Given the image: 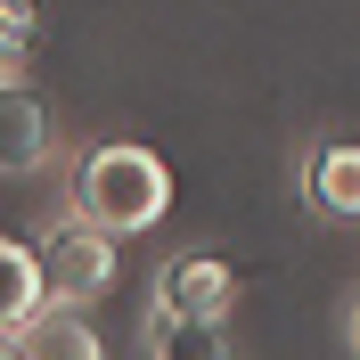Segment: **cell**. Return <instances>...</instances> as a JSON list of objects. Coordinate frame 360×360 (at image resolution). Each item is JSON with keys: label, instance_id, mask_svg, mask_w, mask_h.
<instances>
[{"label": "cell", "instance_id": "6da1fadb", "mask_svg": "<svg viewBox=\"0 0 360 360\" xmlns=\"http://www.w3.org/2000/svg\"><path fill=\"white\" fill-rule=\"evenodd\" d=\"M164 205H172V172H164L148 148H131V139L90 148V156L74 164V221L107 229V238H123V229H156Z\"/></svg>", "mask_w": 360, "mask_h": 360}, {"label": "cell", "instance_id": "7a4b0ae2", "mask_svg": "<svg viewBox=\"0 0 360 360\" xmlns=\"http://www.w3.org/2000/svg\"><path fill=\"white\" fill-rule=\"evenodd\" d=\"M33 278H41V303H90L115 287V238L90 221H58L33 254Z\"/></svg>", "mask_w": 360, "mask_h": 360}, {"label": "cell", "instance_id": "3957f363", "mask_svg": "<svg viewBox=\"0 0 360 360\" xmlns=\"http://www.w3.org/2000/svg\"><path fill=\"white\" fill-rule=\"evenodd\" d=\"M229 303H238V278L213 254H180L156 278V311H172V319H229Z\"/></svg>", "mask_w": 360, "mask_h": 360}, {"label": "cell", "instance_id": "277c9868", "mask_svg": "<svg viewBox=\"0 0 360 360\" xmlns=\"http://www.w3.org/2000/svg\"><path fill=\"white\" fill-rule=\"evenodd\" d=\"M58 156V123L17 74H0V172H41Z\"/></svg>", "mask_w": 360, "mask_h": 360}, {"label": "cell", "instance_id": "5b68a950", "mask_svg": "<svg viewBox=\"0 0 360 360\" xmlns=\"http://www.w3.org/2000/svg\"><path fill=\"white\" fill-rule=\"evenodd\" d=\"M311 205L328 213V221H352L360 213V156L344 148V139H319L311 148Z\"/></svg>", "mask_w": 360, "mask_h": 360}, {"label": "cell", "instance_id": "8992f818", "mask_svg": "<svg viewBox=\"0 0 360 360\" xmlns=\"http://www.w3.org/2000/svg\"><path fill=\"white\" fill-rule=\"evenodd\" d=\"M148 344H156V360H238L221 319H172V311H156L148 319Z\"/></svg>", "mask_w": 360, "mask_h": 360}, {"label": "cell", "instance_id": "52a82bcc", "mask_svg": "<svg viewBox=\"0 0 360 360\" xmlns=\"http://www.w3.org/2000/svg\"><path fill=\"white\" fill-rule=\"evenodd\" d=\"M25 360H98V336H90V328H82L74 311H33Z\"/></svg>", "mask_w": 360, "mask_h": 360}, {"label": "cell", "instance_id": "ba28073f", "mask_svg": "<svg viewBox=\"0 0 360 360\" xmlns=\"http://www.w3.org/2000/svg\"><path fill=\"white\" fill-rule=\"evenodd\" d=\"M41 311V278H33V254L0 238V328H25Z\"/></svg>", "mask_w": 360, "mask_h": 360}, {"label": "cell", "instance_id": "9c48e42d", "mask_svg": "<svg viewBox=\"0 0 360 360\" xmlns=\"http://www.w3.org/2000/svg\"><path fill=\"white\" fill-rule=\"evenodd\" d=\"M41 41V8L33 0H0V74H17Z\"/></svg>", "mask_w": 360, "mask_h": 360}, {"label": "cell", "instance_id": "30bf717a", "mask_svg": "<svg viewBox=\"0 0 360 360\" xmlns=\"http://www.w3.org/2000/svg\"><path fill=\"white\" fill-rule=\"evenodd\" d=\"M0 360H25V328H0Z\"/></svg>", "mask_w": 360, "mask_h": 360}]
</instances>
